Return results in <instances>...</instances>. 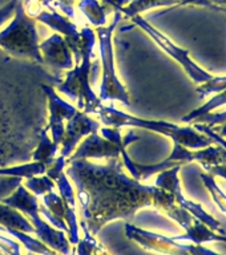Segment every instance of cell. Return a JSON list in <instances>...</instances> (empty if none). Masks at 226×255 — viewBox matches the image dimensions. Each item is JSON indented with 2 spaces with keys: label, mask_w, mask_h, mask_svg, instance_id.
<instances>
[{
  "label": "cell",
  "mask_w": 226,
  "mask_h": 255,
  "mask_svg": "<svg viewBox=\"0 0 226 255\" xmlns=\"http://www.w3.org/2000/svg\"><path fill=\"white\" fill-rule=\"evenodd\" d=\"M69 175L77 189L83 213L81 226L95 235L116 218H131L136 211L153 206L156 186L144 185L125 174L120 157L109 158L107 165H96L85 158L68 161Z\"/></svg>",
  "instance_id": "6da1fadb"
},
{
  "label": "cell",
  "mask_w": 226,
  "mask_h": 255,
  "mask_svg": "<svg viewBox=\"0 0 226 255\" xmlns=\"http://www.w3.org/2000/svg\"><path fill=\"white\" fill-rule=\"evenodd\" d=\"M96 115L100 116V119L105 125L117 128V127H136L144 128L148 130L156 131L160 134L167 135L172 138L173 142L181 143L189 149H203L212 143H215L208 135L200 133L191 125L187 127H180L177 124L167 123V121H160V120H145L135 117V116L127 115L121 111H117L112 107H101Z\"/></svg>",
  "instance_id": "7a4b0ae2"
},
{
  "label": "cell",
  "mask_w": 226,
  "mask_h": 255,
  "mask_svg": "<svg viewBox=\"0 0 226 255\" xmlns=\"http://www.w3.org/2000/svg\"><path fill=\"white\" fill-rule=\"evenodd\" d=\"M96 35L89 27H84L80 31L79 47L81 51V64H76V68L65 77V81L60 84L57 89L67 96L77 100V108L84 109V113H95L101 107L100 100L89 87V69H91L92 48L95 45Z\"/></svg>",
  "instance_id": "3957f363"
},
{
  "label": "cell",
  "mask_w": 226,
  "mask_h": 255,
  "mask_svg": "<svg viewBox=\"0 0 226 255\" xmlns=\"http://www.w3.org/2000/svg\"><path fill=\"white\" fill-rule=\"evenodd\" d=\"M0 48L11 55L28 57L35 63L43 64L36 19L24 11L23 0H17L13 19L3 31H0Z\"/></svg>",
  "instance_id": "277c9868"
},
{
  "label": "cell",
  "mask_w": 226,
  "mask_h": 255,
  "mask_svg": "<svg viewBox=\"0 0 226 255\" xmlns=\"http://www.w3.org/2000/svg\"><path fill=\"white\" fill-rule=\"evenodd\" d=\"M1 202L13 207L16 210L23 211L31 218L32 226L35 229V234L43 243H45L48 247L56 253H60L61 255L71 254V243L69 239H67L63 231L55 230V227L49 226L47 222H44L40 217L39 202L33 194H31L27 190L24 185H19L17 190L13 194L8 195L1 199Z\"/></svg>",
  "instance_id": "5b68a950"
},
{
  "label": "cell",
  "mask_w": 226,
  "mask_h": 255,
  "mask_svg": "<svg viewBox=\"0 0 226 255\" xmlns=\"http://www.w3.org/2000/svg\"><path fill=\"white\" fill-rule=\"evenodd\" d=\"M121 16L120 11H115V19L108 27H97V39H99L100 53L103 61V81L100 88V100H120L125 105H129V95L124 85L120 83L116 75L113 64V47H112V35L116 25L119 24Z\"/></svg>",
  "instance_id": "8992f818"
},
{
  "label": "cell",
  "mask_w": 226,
  "mask_h": 255,
  "mask_svg": "<svg viewBox=\"0 0 226 255\" xmlns=\"http://www.w3.org/2000/svg\"><path fill=\"white\" fill-rule=\"evenodd\" d=\"M100 133L103 137L97 135V133H92L85 141L79 146V149L69 155L68 161L80 158H115L120 157L121 151L129 145L139 139L132 131H129L125 138H121L119 129L116 128H101ZM65 161V162H68Z\"/></svg>",
  "instance_id": "52a82bcc"
},
{
  "label": "cell",
  "mask_w": 226,
  "mask_h": 255,
  "mask_svg": "<svg viewBox=\"0 0 226 255\" xmlns=\"http://www.w3.org/2000/svg\"><path fill=\"white\" fill-rule=\"evenodd\" d=\"M125 234L128 238L135 241L149 251H155L165 255H221L203 245H181L179 241L163 234H156L152 231L143 230L127 223Z\"/></svg>",
  "instance_id": "ba28073f"
},
{
  "label": "cell",
  "mask_w": 226,
  "mask_h": 255,
  "mask_svg": "<svg viewBox=\"0 0 226 255\" xmlns=\"http://www.w3.org/2000/svg\"><path fill=\"white\" fill-rule=\"evenodd\" d=\"M132 21L139 25L140 28H143L144 31L147 32L148 35L151 36L152 39L155 40V43L163 49L165 53L171 56L172 59L176 60L177 63L184 68V71L187 72V75L193 80V83L197 85L208 83L209 80L213 79V75H211L209 72L205 71L204 68H201L199 64H196L192 60L189 51L184 49V48L179 47L175 41H172L168 36H165L163 32H160L159 29H156L151 23H148L147 20L141 17L140 15H135L131 17Z\"/></svg>",
  "instance_id": "9c48e42d"
},
{
  "label": "cell",
  "mask_w": 226,
  "mask_h": 255,
  "mask_svg": "<svg viewBox=\"0 0 226 255\" xmlns=\"http://www.w3.org/2000/svg\"><path fill=\"white\" fill-rule=\"evenodd\" d=\"M180 169H181V165H176V166L169 167L167 170L160 171L159 174H157V178H156L155 186L161 187L164 190H168L171 191V193H173L176 203H177L179 206H181L183 209L189 211L193 217H196L199 221L205 223V225L213 231L219 233V234L226 235V230L224 229L220 221H217L213 215L209 214V213L204 209L203 205L193 202V201L188 199L187 197L183 194L179 178Z\"/></svg>",
  "instance_id": "30bf717a"
},
{
  "label": "cell",
  "mask_w": 226,
  "mask_h": 255,
  "mask_svg": "<svg viewBox=\"0 0 226 255\" xmlns=\"http://www.w3.org/2000/svg\"><path fill=\"white\" fill-rule=\"evenodd\" d=\"M168 161H173L180 165L191 162H199L204 169L217 165H226V149L221 145H209L203 149H189L181 143L173 142L172 153L168 157Z\"/></svg>",
  "instance_id": "8fae6325"
},
{
  "label": "cell",
  "mask_w": 226,
  "mask_h": 255,
  "mask_svg": "<svg viewBox=\"0 0 226 255\" xmlns=\"http://www.w3.org/2000/svg\"><path fill=\"white\" fill-rule=\"evenodd\" d=\"M100 130V124L95 120L89 119L87 113H80L76 112L71 119L68 120L67 128L64 129V135L61 139L63 143V150L61 155L64 158H67L72 154V151L75 150L76 143L79 142L80 138H83L84 135L97 133Z\"/></svg>",
  "instance_id": "7c38bea8"
},
{
  "label": "cell",
  "mask_w": 226,
  "mask_h": 255,
  "mask_svg": "<svg viewBox=\"0 0 226 255\" xmlns=\"http://www.w3.org/2000/svg\"><path fill=\"white\" fill-rule=\"evenodd\" d=\"M43 64L47 63L56 69H69L73 67L72 51L67 41L60 35H52L45 41L39 44Z\"/></svg>",
  "instance_id": "4fadbf2b"
},
{
  "label": "cell",
  "mask_w": 226,
  "mask_h": 255,
  "mask_svg": "<svg viewBox=\"0 0 226 255\" xmlns=\"http://www.w3.org/2000/svg\"><path fill=\"white\" fill-rule=\"evenodd\" d=\"M176 241H189L196 245H204L209 242H224L226 243V235L219 234L203 223L199 219H196L191 226L185 229V234L173 237Z\"/></svg>",
  "instance_id": "5bb4252c"
},
{
  "label": "cell",
  "mask_w": 226,
  "mask_h": 255,
  "mask_svg": "<svg viewBox=\"0 0 226 255\" xmlns=\"http://www.w3.org/2000/svg\"><path fill=\"white\" fill-rule=\"evenodd\" d=\"M36 20H39L41 23L47 24L48 27H51L53 31L60 32L61 35L65 36V40L73 39L79 33V29L71 20L63 15H59L57 11H41L35 16Z\"/></svg>",
  "instance_id": "9a60e30c"
},
{
  "label": "cell",
  "mask_w": 226,
  "mask_h": 255,
  "mask_svg": "<svg viewBox=\"0 0 226 255\" xmlns=\"http://www.w3.org/2000/svg\"><path fill=\"white\" fill-rule=\"evenodd\" d=\"M0 226L9 227V229L23 231L28 234H35V229L31 222L24 218L19 213V210H16L3 202L0 203Z\"/></svg>",
  "instance_id": "2e32d148"
},
{
  "label": "cell",
  "mask_w": 226,
  "mask_h": 255,
  "mask_svg": "<svg viewBox=\"0 0 226 255\" xmlns=\"http://www.w3.org/2000/svg\"><path fill=\"white\" fill-rule=\"evenodd\" d=\"M0 231L7 233V234L15 237L16 239H19L20 242L27 247V250L33 253V254L57 255L56 254V251L52 250L51 247H48L47 245H44L40 239H35L33 237H29L27 233H23V231H19V230H13V229H9V227H4V226H0Z\"/></svg>",
  "instance_id": "e0dca14e"
},
{
  "label": "cell",
  "mask_w": 226,
  "mask_h": 255,
  "mask_svg": "<svg viewBox=\"0 0 226 255\" xmlns=\"http://www.w3.org/2000/svg\"><path fill=\"white\" fill-rule=\"evenodd\" d=\"M79 9L89 20V23L96 27H103L107 23V5L100 4L97 0H81L79 3Z\"/></svg>",
  "instance_id": "ac0fdd59"
},
{
  "label": "cell",
  "mask_w": 226,
  "mask_h": 255,
  "mask_svg": "<svg viewBox=\"0 0 226 255\" xmlns=\"http://www.w3.org/2000/svg\"><path fill=\"white\" fill-rule=\"evenodd\" d=\"M224 105H226V89L223 92H219V93H215V96L208 103H205L203 107L197 108V109H193L187 116H184L181 121L184 124H188V125L193 124L195 121L201 119L203 116L208 115V113H211V112H213L219 107H224Z\"/></svg>",
  "instance_id": "d6986e66"
},
{
  "label": "cell",
  "mask_w": 226,
  "mask_h": 255,
  "mask_svg": "<svg viewBox=\"0 0 226 255\" xmlns=\"http://www.w3.org/2000/svg\"><path fill=\"white\" fill-rule=\"evenodd\" d=\"M169 5H177V1L176 0H132L131 3L121 8L120 12H124L128 17H132L151 8L169 7Z\"/></svg>",
  "instance_id": "ffe728a7"
},
{
  "label": "cell",
  "mask_w": 226,
  "mask_h": 255,
  "mask_svg": "<svg viewBox=\"0 0 226 255\" xmlns=\"http://www.w3.org/2000/svg\"><path fill=\"white\" fill-rule=\"evenodd\" d=\"M226 89V76H213V79L209 80L208 83L201 84L196 88V92L199 93L200 97H208V96L215 95L219 92H223Z\"/></svg>",
  "instance_id": "44dd1931"
},
{
  "label": "cell",
  "mask_w": 226,
  "mask_h": 255,
  "mask_svg": "<svg viewBox=\"0 0 226 255\" xmlns=\"http://www.w3.org/2000/svg\"><path fill=\"white\" fill-rule=\"evenodd\" d=\"M24 186L29 189L35 195H44L47 194L48 191L53 190L55 187V181H52L48 175L36 178V177H29L28 181H25Z\"/></svg>",
  "instance_id": "7402d4cb"
},
{
  "label": "cell",
  "mask_w": 226,
  "mask_h": 255,
  "mask_svg": "<svg viewBox=\"0 0 226 255\" xmlns=\"http://www.w3.org/2000/svg\"><path fill=\"white\" fill-rule=\"evenodd\" d=\"M200 123V124H205L208 127H220L221 125V129H219V133L223 135L224 138H226V112H223V113H208V115L203 116L201 119H199L197 121H195L193 124Z\"/></svg>",
  "instance_id": "603a6c76"
},
{
  "label": "cell",
  "mask_w": 226,
  "mask_h": 255,
  "mask_svg": "<svg viewBox=\"0 0 226 255\" xmlns=\"http://www.w3.org/2000/svg\"><path fill=\"white\" fill-rule=\"evenodd\" d=\"M23 7L27 15L33 19L44 8H48L49 11H56L55 0H23Z\"/></svg>",
  "instance_id": "cb8c5ba5"
},
{
  "label": "cell",
  "mask_w": 226,
  "mask_h": 255,
  "mask_svg": "<svg viewBox=\"0 0 226 255\" xmlns=\"http://www.w3.org/2000/svg\"><path fill=\"white\" fill-rule=\"evenodd\" d=\"M79 255H111L96 239H91L80 249Z\"/></svg>",
  "instance_id": "d4e9b609"
},
{
  "label": "cell",
  "mask_w": 226,
  "mask_h": 255,
  "mask_svg": "<svg viewBox=\"0 0 226 255\" xmlns=\"http://www.w3.org/2000/svg\"><path fill=\"white\" fill-rule=\"evenodd\" d=\"M177 5H200V7H207L211 8L213 11H220V12H226V8H221L211 3L209 0H176Z\"/></svg>",
  "instance_id": "484cf974"
},
{
  "label": "cell",
  "mask_w": 226,
  "mask_h": 255,
  "mask_svg": "<svg viewBox=\"0 0 226 255\" xmlns=\"http://www.w3.org/2000/svg\"><path fill=\"white\" fill-rule=\"evenodd\" d=\"M16 4H17V0H9L4 7L0 8V27H1L7 20H9L12 16H13Z\"/></svg>",
  "instance_id": "4316f807"
},
{
  "label": "cell",
  "mask_w": 226,
  "mask_h": 255,
  "mask_svg": "<svg viewBox=\"0 0 226 255\" xmlns=\"http://www.w3.org/2000/svg\"><path fill=\"white\" fill-rule=\"evenodd\" d=\"M76 0H56L55 7H59L68 17H73L75 16V12H73V3Z\"/></svg>",
  "instance_id": "83f0119b"
},
{
  "label": "cell",
  "mask_w": 226,
  "mask_h": 255,
  "mask_svg": "<svg viewBox=\"0 0 226 255\" xmlns=\"http://www.w3.org/2000/svg\"><path fill=\"white\" fill-rule=\"evenodd\" d=\"M208 174L213 175L215 178H221L226 181V165H217V166H211L205 169Z\"/></svg>",
  "instance_id": "f1b7e54d"
},
{
  "label": "cell",
  "mask_w": 226,
  "mask_h": 255,
  "mask_svg": "<svg viewBox=\"0 0 226 255\" xmlns=\"http://www.w3.org/2000/svg\"><path fill=\"white\" fill-rule=\"evenodd\" d=\"M209 1L215 4V5H217V7L226 8V0H209Z\"/></svg>",
  "instance_id": "f546056e"
},
{
  "label": "cell",
  "mask_w": 226,
  "mask_h": 255,
  "mask_svg": "<svg viewBox=\"0 0 226 255\" xmlns=\"http://www.w3.org/2000/svg\"><path fill=\"white\" fill-rule=\"evenodd\" d=\"M28 255H33V253H31V251H29V253H28Z\"/></svg>",
  "instance_id": "4dcf8cb0"
},
{
  "label": "cell",
  "mask_w": 226,
  "mask_h": 255,
  "mask_svg": "<svg viewBox=\"0 0 226 255\" xmlns=\"http://www.w3.org/2000/svg\"><path fill=\"white\" fill-rule=\"evenodd\" d=\"M225 13H226V12H225Z\"/></svg>",
  "instance_id": "1f68e13d"
},
{
  "label": "cell",
  "mask_w": 226,
  "mask_h": 255,
  "mask_svg": "<svg viewBox=\"0 0 226 255\" xmlns=\"http://www.w3.org/2000/svg\"><path fill=\"white\" fill-rule=\"evenodd\" d=\"M225 139H226V138H225Z\"/></svg>",
  "instance_id": "d6a6232c"
}]
</instances>
